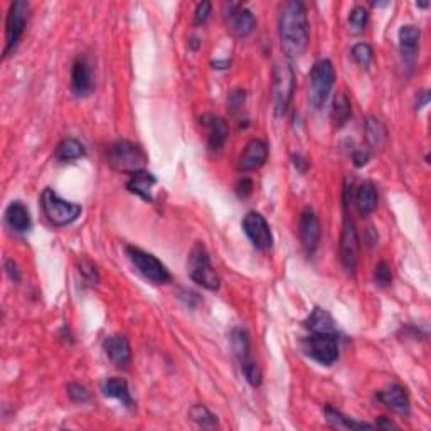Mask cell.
I'll use <instances>...</instances> for the list:
<instances>
[{
  "mask_svg": "<svg viewBox=\"0 0 431 431\" xmlns=\"http://www.w3.org/2000/svg\"><path fill=\"white\" fill-rule=\"evenodd\" d=\"M281 51L288 59L299 58L307 49L310 41V28L305 6L299 0H290L283 6L278 21Z\"/></svg>",
  "mask_w": 431,
  "mask_h": 431,
  "instance_id": "obj_1",
  "label": "cell"
},
{
  "mask_svg": "<svg viewBox=\"0 0 431 431\" xmlns=\"http://www.w3.org/2000/svg\"><path fill=\"white\" fill-rule=\"evenodd\" d=\"M352 182L345 181L344 186V223H342L341 234V261L344 265L345 272L354 274L356 273L357 263H359V236H357L356 224L349 214V202L352 197Z\"/></svg>",
  "mask_w": 431,
  "mask_h": 431,
  "instance_id": "obj_2",
  "label": "cell"
},
{
  "mask_svg": "<svg viewBox=\"0 0 431 431\" xmlns=\"http://www.w3.org/2000/svg\"><path fill=\"white\" fill-rule=\"evenodd\" d=\"M108 163L118 172L135 174L143 170V166L147 163V155L137 143L128 142V140H118V142L110 145Z\"/></svg>",
  "mask_w": 431,
  "mask_h": 431,
  "instance_id": "obj_3",
  "label": "cell"
},
{
  "mask_svg": "<svg viewBox=\"0 0 431 431\" xmlns=\"http://www.w3.org/2000/svg\"><path fill=\"white\" fill-rule=\"evenodd\" d=\"M335 83V71L329 59L317 61L310 72V86H308V103L314 110H320L325 105L332 88Z\"/></svg>",
  "mask_w": 431,
  "mask_h": 431,
  "instance_id": "obj_4",
  "label": "cell"
},
{
  "mask_svg": "<svg viewBox=\"0 0 431 431\" xmlns=\"http://www.w3.org/2000/svg\"><path fill=\"white\" fill-rule=\"evenodd\" d=\"M41 204H43L44 216L48 217L49 223L58 228L68 226L81 216V206L61 199L52 189L44 190L41 196Z\"/></svg>",
  "mask_w": 431,
  "mask_h": 431,
  "instance_id": "obj_5",
  "label": "cell"
},
{
  "mask_svg": "<svg viewBox=\"0 0 431 431\" xmlns=\"http://www.w3.org/2000/svg\"><path fill=\"white\" fill-rule=\"evenodd\" d=\"M187 268H189V274L197 285L201 287L216 292L221 285L219 274L212 268L211 259H209V253L202 243H197L192 248L189 254V261H187Z\"/></svg>",
  "mask_w": 431,
  "mask_h": 431,
  "instance_id": "obj_6",
  "label": "cell"
},
{
  "mask_svg": "<svg viewBox=\"0 0 431 431\" xmlns=\"http://www.w3.org/2000/svg\"><path fill=\"white\" fill-rule=\"evenodd\" d=\"M273 105L277 117H283L290 108L293 91H295V74L290 63H280L273 70Z\"/></svg>",
  "mask_w": 431,
  "mask_h": 431,
  "instance_id": "obj_7",
  "label": "cell"
},
{
  "mask_svg": "<svg viewBox=\"0 0 431 431\" xmlns=\"http://www.w3.org/2000/svg\"><path fill=\"white\" fill-rule=\"evenodd\" d=\"M302 349L319 364L332 365L339 359V337L337 334H312L302 341Z\"/></svg>",
  "mask_w": 431,
  "mask_h": 431,
  "instance_id": "obj_8",
  "label": "cell"
},
{
  "mask_svg": "<svg viewBox=\"0 0 431 431\" xmlns=\"http://www.w3.org/2000/svg\"><path fill=\"white\" fill-rule=\"evenodd\" d=\"M127 257L130 261H132V265L139 270V273L147 278L148 281H152V283L163 285L170 281L169 270H167L166 265H163L160 259L155 258L154 254L147 253V251L140 250V248L128 246Z\"/></svg>",
  "mask_w": 431,
  "mask_h": 431,
  "instance_id": "obj_9",
  "label": "cell"
},
{
  "mask_svg": "<svg viewBox=\"0 0 431 431\" xmlns=\"http://www.w3.org/2000/svg\"><path fill=\"white\" fill-rule=\"evenodd\" d=\"M29 9L30 7L26 0H17V2L10 6L6 21V51H3L6 58L14 51L15 46L21 41L22 34H24L29 17Z\"/></svg>",
  "mask_w": 431,
  "mask_h": 431,
  "instance_id": "obj_10",
  "label": "cell"
},
{
  "mask_svg": "<svg viewBox=\"0 0 431 431\" xmlns=\"http://www.w3.org/2000/svg\"><path fill=\"white\" fill-rule=\"evenodd\" d=\"M243 231L258 250L265 251L273 246V234L270 224L259 212H248L243 219Z\"/></svg>",
  "mask_w": 431,
  "mask_h": 431,
  "instance_id": "obj_11",
  "label": "cell"
},
{
  "mask_svg": "<svg viewBox=\"0 0 431 431\" xmlns=\"http://www.w3.org/2000/svg\"><path fill=\"white\" fill-rule=\"evenodd\" d=\"M299 234L300 241L308 254H312L317 250L320 241V223L319 217L312 209H305L299 221Z\"/></svg>",
  "mask_w": 431,
  "mask_h": 431,
  "instance_id": "obj_12",
  "label": "cell"
},
{
  "mask_svg": "<svg viewBox=\"0 0 431 431\" xmlns=\"http://www.w3.org/2000/svg\"><path fill=\"white\" fill-rule=\"evenodd\" d=\"M228 28L236 37H248L254 30L257 21L251 10L245 9L239 3H230V14H226Z\"/></svg>",
  "mask_w": 431,
  "mask_h": 431,
  "instance_id": "obj_13",
  "label": "cell"
},
{
  "mask_svg": "<svg viewBox=\"0 0 431 431\" xmlns=\"http://www.w3.org/2000/svg\"><path fill=\"white\" fill-rule=\"evenodd\" d=\"M266 159H268V147L263 140L254 139L248 142L241 157L238 160V167L243 172H251V170H257L265 166Z\"/></svg>",
  "mask_w": 431,
  "mask_h": 431,
  "instance_id": "obj_14",
  "label": "cell"
},
{
  "mask_svg": "<svg viewBox=\"0 0 431 431\" xmlns=\"http://www.w3.org/2000/svg\"><path fill=\"white\" fill-rule=\"evenodd\" d=\"M103 349L108 359L117 365V368H128L132 362V349L130 342L125 335H110L103 342Z\"/></svg>",
  "mask_w": 431,
  "mask_h": 431,
  "instance_id": "obj_15",
  "label": "cell"
},
{
  "mask_svg": "<svg viewBox=\"0 0 431 431\" xmlns=\"http://www.w3.org/2000/svg\"><path fill=\"white\" fill-rule=\"evenodd\" d=\"M202 127L208 130V143L212 150H219L223 145L226 143L228 137H230V127L226 121L221 117L214 115H204L201 117Z\"/></svg>",
  "mask_w": 431,
  "mask_h": 431,
  "instance_id": "obj_16",
  "label": "cell"
},
{
  "mask_svg": "<svg viewBox=\"0 0 431 431\" xmlns=\"http://www.w3.org/2000/svg\"><path fill=\"white\" fill-rule=\"evenodd\" d=\"M71 90L74 97H88L93 90V81H91V70L90 64L86 63L85 58H79L74 61L71 71Z\"/></svg>",
  "mask_w": 431,
  "mask_h": 431,
  "instance_id": "obj_17",
  "label": "cell"
},
{
  "mask_svg": "<svg viewBox=\"0 0 431 431\" xmlns=\"http://www.w3.org/2000/svg\"><path fill=\"white\" fill-rule=\"evenodd\" d=\"M377 399H379L384 406H388L389 410L394 411V413L399 414L410 413V398H408L406 389L399 386V384H394V386L377 392Z\"/></svg>",
  "mask_w": 431,
  "mask_h": 431,
  "instance_id": "obj_18",
  "label": "cell"
},
{
  "mask_svg": "<svg viewBox=\"0 0 431 431\" xmlns=\"http://www.w3.org/2000/svg\"><path fill=\"white\" fill-rule=\"evenodd\" d=\"M6 223L15 232H26L30 230V214L22 202L14 201L6 209Z\"/></svg>",
  "mask_w": 431,
  "mask_h": 431,
  "instance_id": "obj_19",
  "label": "cell"
},
{
  "mask_svg": "<svg viewBox=\"0 0 431 431\" xmlns=\"http://www.w3.org/2000/svg\"><path fill=\"white\" fill-rule=\"evenodd\" d=\"M101 391L106 398L118 399V401L123 404L125 408L133 410V398H132V394H130L128 383L125 379H121V377H112V379H106L105 383H103Z\"/></svg>",
  "mask_w": 431,
  "mask_h": 431,
  "instance_id": "obj_20",
  "label": "cell"
},
{
  "mask_svg": "<svg viewBox=\"0 0 431 431\" xmlns=\"http://www.w3.org/2000/svg\"><path fill=\"white\" fill-rule=\"evenodd\" d=\"M157 184V179L154 177L150 172H145V170H140V172L132 174V179L128 181V190L130 192L137 194L145 201H154L152 197V187Z\"/></svg>",
  "mask_w": 431,
  "mask_h": 431,
  "instance_id": "obj_21",
  "label": "cell"
},
{
  "mask_svg": "<svg viewBox=\"0 0 431 431\" xmlns=\"http://www.w3.org/2000/svg\"><path fill=\"white\" fill-rule=\"evenodd\" d=\"M364 132H365V140H368L369 147L372 150H381L384 148V145L388 142V130L384 127V123L377 118L369 117L364 123Z\"/></svg>",
  "mask_w": 431,
  "mask_h": 431,
  "instance_id": "obj_22",
  "label": "cell"
},
{
  "mask_svg": "<svg viewBox=\"0 0 431 431\" xmlns=\"http://www.w3.org/2000/svg\"><path fill=\"white\" fill-rule=\"evenodd\" d=\"M419 37H421V30L417 26H403L399 29V48H401L403 56L406 59H414L418 51Z\"/></svg>",
  "mask_w": 431,
  "mask_h": 431,
  "instance_id": "obj_23",
  "label": "cell"
},
{
  "mask_svg": "<svg viewBox=\"0 0 431 431\" xmlns=\"http://www.w3.org/2000/svg\"><path fill=\"white\" fill-rule=\"evenodd\" d=\"M305 327L312 332V334H337L335 329V322L332 319L329 312L322 310V308H315L312 315L308 317Z\"/></svg>",
  "mask_w": 431,
  "mask_h": 431,
  "instance_id": "obj_24",
  "label": "cell"
},
{
  "mask_svg": "<svg viewBox=\"0 0 431 431\" xmlns=\"http://www.w3.org/2000/svg\"><path fill=\"white\" fill-rule=\"evenodd\" d=\"M231 345L232 350H234V356L238 357L239 365H246L250 362H253L254 359L251 357V350H250V335L245 329H234L231 332Z\"/></svg>",
  "mask_w": 431,
  "mask_h": 431,
  "instance_id": "obj_25",
  "label": "cell"
},
{
  "mask_svg": "<svg viewBox=\"0 0 431 431\" xmlns=\"http://www.w3.org/2000/svg\"><path fill=\"white\" fill-rule=\"evenodd\" d=\"M377 201H379V197H377L376 187L371 182H364L356 194V204L361 214L365 216L376 211Z\"/></svg>",
  "mask_w": 431,
  "mask_h": 431,
  "instance_id": "obj_26",
  "label": "cell"
},
{
  "mask_svg": "<svg viewBox=\"0 0 431 431\" xmlns=\"http://www.w3.org/2000/svg\"><path fill=\"white\" fill-rule=\"evenodd\" d=\"M325 418L329 421V425L335 430H372V425H368V423H359L354 421L345 414H342L341 411L334 410L332 406L325 408Z\"/></svg>",
  "mask_w": 431,
  "mask_h": 431,
  "instance_id": "obj_27",
  "label": "cell"
},
{
  "mask_svg": "<svg viewBox=\"0 0 431 431\" xmlns=\"http://www.w3.org/2000/svg\"><path fill=\"white\" fill-rule=\"evenodd\" d=\"M86 155V148L79 140L76 139H66L63 140L56 148V159L61 162H72Z\"/></svg>",
  "mask_w": 431,
  "mask_h": 431,
  "instance_id": "obj_28",
  "label": "cell"
},
{
  "mask_svg": "<svg viewBox=\"0 0 431 431\" xmlns=\"http://www.w3.org/2000/svg\"><path fill=\"white\" fill-rule=\"evenodd\" d=\"M350 117H352V105H350L349 98L344 93H337L334 98V108H332L335 127H344Z\"/></svg>",
  "mask_w": 431,
  "mask_h": 431,
  "instance_id": "obj_29",
  "label": "cell"
},
{
  "mask_svg": "<svg viewBox=\"0 0 431 431\" xmlns=\"http://www.w3.org/2000/svg\"><path fill=\"white\" fill-rule=\"evenodd\" d=\"M189 418L192 419L196 425H199L201 428L212 430L217 426V418L208 410V408L202 406V404H196V406L190 408Z\"/></svg>",
  "mask_w": 431,
  "mask_h": 431,
  "instance_id": "obj_30",
  "label": "cell"
},
{
  "mask_svg": "<svg viewBox=\"0 0 431 431\" xmlns=\"http://www.w3.org/2000/svg\"><path fill=\"white\" fill-rule=\"evenodd\" d=\"M372 56H374L372 48L369 44L361 43V44H356L352 48V58L362 68H368L369 64L372 63Z\"/></svg>",
  "mask_w": 431,
  "mask_h": 431,
  "instance_id": "obj_31",
  "label": "cell"
},
{
  "mask_svg": "<svg viewBox=\"0 0 431 431\" xmlns=\"http://www.w3.org/2000/svg\"><path fill=\"white\" fill-rule=\"evenodd\" d=\"M368 9H364L362 6H357L354 7L352 10H350V15H349V24L350 28H352L356 32H361L362 29L365 28V22H368Z\"/></svg>",
  "mask_w": 431,
  "mask_h": 431,
  "instance_id": "obj_32",
  "label": "cell"
},
{
  "mask_svg": "<svg viewBox=\"0 0 431 431\" xmlns=\"http://www.w3.org/2000/svg\"><path fill=\"white\" fill-rule=\"evenodd\" d=\"M79 273L83 274V278L86 280V283L97 285L100 281V274H98L97 265L93 261H90L88 258H83L79 263Z\"/></svg>",
  "mask_w": 431,
  "mask_h": 431,
  "instance_id": "obj_33",
  "label": "cell"
},
{
  "mask_svg": "<svg viewBox=\"0 0 431 431\" xmlns=\"http://www.w3.org/2000/svg\"><path fill=\"white\" fill-rule=\"evenodd\" d=\"M392 280V274H391V268H389V265L386 261H381L379 265L376 266V270H374V281H376L377 287H389V283H391Z\"/></svg>",
  "mask_w": 431,
  "mask_h": 431,
  "instance_id": "obj_34",
  "label": "cell"
},
{
  "mask_svg": "<svg viewBox=\"0 0 431 431\" xmlns=\"http://www.w3.org/2000/svg\"><path fill=\"white\" fill-rule=\"evenodd\" d=\"M68 394H70L71 401L74 403H88L90 401V392H88V389L85 386H81V384H70L68 386Z\"/></svg>",
  "mask_w": 431,
  "mask_h": 431,
  "instance_id": "obj_35",
  "label": "cell"
},
{
  "mask_svg": "<svg viewBox=\"0 0 431 431\" xmlns=\"http://www.w3.org/2000/svg\"><path fill=\"white\" fill-rule=\"evenodd\" d=\"M211 9H212L211 2H201L199 6H197L196 14H194V22H196V24H204V22L209 19Z\"/></svg>",
  "mask_w": 431,
  "mask_h": 431,
  "instance_id": "obj_36",
  "label": "cell"
},
{
  "mask_svg": "<svg viewBox=\"0 0 431 431\" xmlns=\"http://www.w3.org/2000/svg\"><path fill=\"white\" fill-rule=\"evenodd\" d=\"M251 192H253V182H251L250 179L243 177L241 181L236 184V194H238L241 199H246L248 196H251Z\"/></svg>",
  "mask_w": 431,
  "mask_h": 431,
  "instance_id": "obj_37",
  "label": "cell"
},
{
  "mask_svg": "<svg viewBox=\"0 0 431 431\" xmlns=\"http://www.w3.org/2000/svg\"><path fill=\"white\" fill-rule=\"evenodd\" d=\"M243 103H245V91L236 90L230 94V106L232 112H236L238 108H241Z\"/></svg>",
  "mask_w": 431,
  "mask_h": 431,
  "instance_id": "obj_38",
  "label": "cell"
},
{
  "mask_svg": "<svg viewBox=\"0 0 431 431\" xmlns=\"http://www.w3.org/2000/svg\"><path fill=\"white\" fill-rule=\"evenodd\" d=\"M6 272H7V274H9V278L12 281L21 280V273H19V268H17V265H15L14 259H7V261H6Z\"/></svg>",
  "mask_w": 431,
  "mask_h": 431,
  "instance_id": "obj_39",
  "label": "cell"
},
{
  "mask_svg": "<svg viewBox=\"0 0 431 431\" xmlns=\"http://www.w3.org/2000/svg\"><path fill=\"white\" fill-rule=\"evenodd\" d=\"M368 162H369V154H368V152L357 150L356 154H354V166H356V167H364Z\"/></svg>",
  "mask_w": 431,
  "mask_h": 431,
  "instance_id": "obj_40",
  "label": "cell"
},
{
  "mask_svg": "<svg viewBox=\"0 0 431 431\" xmlns=\"http://www.w3.org/2000/svg\"><path fill=\"white\" fill-rule=\"evenodd\" d=\"M293 163H295V167H299L300 170H305L307 169V160H305L302 155H293Z\"/></svg>",
  "mask_w": 431,
  "mask_h": 431,
  "instance_id": "obj_41",
  "label": "cell"
},
{
  "mask_svg": "<svg viewBox=\"0 0 431 431\" xmlns=\"http://www.w3.org/2000/svg\"><path fill=\"white\" fill-rule=\"evenodd\" d=\"M376 426L377 428H384V430H391V428H396V425H392L391 421H386V419L384 418H381L379 421L376 423Z\"/></svg>",
  "mask_w": 431,
  "mask_h": 431,
  "instance_id": "obj_42",
  "label": "cell"
},
{
  "mask_svg": "<svg viewBox=\"0 0 431 431\" xmlns=\"http://www.w3.org/2000/svg\"><path fill=\"white\" fill-rule=\"evenodd\" d=\"M418 97H421V101H419L417 106H418V110H421V108H423V106H425V105H426V103H428V101H430V94H428V91H425V93L418 94Z\"/></svg>",
  "mask_w": 431,
  "mask_h": 431,
  "instance_id": "obj_43",
  "label": "cell"
},
{
  "mask_svg": "<svg viewBox=\"0 0 431 431\" xmlns=\"http://www.w3.org/2000/svg\"><path fill=\"white\" fill-rule=\"evenodd\" d=\"M190 48H192V51H197V48H199V39L197 37H192V39L189 41Z\"/></svg>",
  "mask_w": 431,
  "mask_h": 431,
  "instance_id": "obj_44",
  "label": "cell"
}]
</instances>
